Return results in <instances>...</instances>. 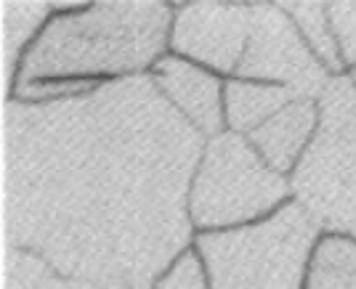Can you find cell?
Masks as SVG:
<instances>
[{"mask_svg": "<svg viewBox=\"0 0 356 289\" xmlns=\"http://www.w3.org/2000/svg\"><path fill=\"white\" fill-rule=\"evenodd\" d=\"M330 24L335 32V40L341 48L343 64L348 72L356 69V0H335L327 3Z\"/></svg>", "mask_w": 356, "mask_h": 289, "instance_id": "2e32d148", "label": "cell"}, {"mask_svg": "<svg viewBox=\"0 0 356 289\" xmlns=\"http://www.w3.org/2000/svg\"><path fill=\"white\" fill-rule=\"evenodd\" d=\"M296 199L325 233L356 242V83L332 77L319 96V128L290 175Z\"/></svg>", "mask_w": 356, "mask_h": 289, "instance_id": "277c9868", "label": "cell"}, {"mask_svg": "<svg viewBox=\"0 0 356 289\" xmlns=\"http://www.w3.org/2000/svg\"><path fill=\"white\" fill-rule=\"evenodd\" d=\"M348 74H351V80H354V83H356V69H354V72H348Z\"/></svg>", "mask_w": 356, "mask_h": 289, "instance_id": "e0dca14e", "label": "cell"}, {"mask_svg": "<svg viewBox=\"0 0 356 289\" xmlns=\"http://www.w3.org/2000/svg\"><path fill=\"white\" fill-rule=\"evenodd\" d=\"M205 141L149 74L56 104L6 99V247L90 289H152L194 247Z\"/></svg>", "mask_w": 356, "mask_h": 289, "instance_id": "6da1fadb", "label": "cell"}, {"mask_svg": "<svg viewBox=\"0 0 356 289\" xmlns=\"http://www.w3.org/2000/svg\"><path fill=\"white\" fill-rule=\"evenodd\" d=\"M6 279L3 289H90L80 281L56 274L43 258L27 249L6 247Z\"/></svg>", "mask_w": 356, "mask_h": 289, "instance_id": "5bb4252c", "label": "cell"}, {"mask_svg": "<svg viewBox=\"0 0 356 289\" xmlns=\"http://www.w3.org/2000/svg\"><path fill=\"white\" fill-rule=\"evenodd\" d=\"M149 77L194 131H200L205 138H213L226 131V117H223L226 80L223 77L176 53H165L152 67Z\"/></svg>", "mask_w": 356, "mask_h": 289, "instance_id": "ba28073f", "label": "cell"}, {"mask_svg": "<svg viewBox=\"0 0 356 289\" xmlns=\"http://www.w3.org/2000/svg\"><path fill=\"white\" fill-rule=\"evenodd\" d=\"M56 3H3V61H6V90L11 88L24 51L54 16Z\"/></svg>", "mask_w": 356, "mask_h": 289, "instance_id": "8fae6325", "label": "cell"}, {"mask_svg": "<svg viewBox=\"0 0 356 289\" xmlns=\"http://www.w3.org/2000/svg\"><path fill=\"white\" fill-rule=\"evenodd\" d=\"M290 199V178L274 173L248 135L223 131L205 141L189 188V217L197 233L252 226Z\"/></svg>", "mask_w": 356, "mask_h": 289, "instance_id": "5b68a950", "label": "cell"}, {"mask_svg": "<svg viewBox=\"0 0 356 289\" xmlns=\"http://www.w3.org/2000/svg\"><path fill=\"white\" fill-rule=\"evenodd\" d=\"M170 29L173 3H56L19 61L11 88L38 80L115 83L149 74L170 53Z\"/></svg>", "mask_w": 356, "mask_h": 289, "instance_id": "7a4b0ae2", "label": "cell"}, {"mask_svg": "<svg viewBox=\"0 0 356 289\" xmlns=\"http://www.w3.org/2000/svg\"><path fill=\"white\" fill-rule=\"evenodd\" d=\"M319 128V101L296 99L248 135L274 173L290 178Z\"/></svg>", "mask_w": 356, "mask_h": 289, "instance_id": "9c48e42d", "label": "cell"}, {"mask_svg": "<svg viewBox=\"0 0 356 289\" xmlns=\"http://www.w3.org/2000/svg\"><path fill=\"white\" fill-rule=\"evenodd\" d=\"M234 77L287 88L314 101L332 80L280 3H250V38Z\"/></svg>", "mask_w": 356, "mask_h": 289, "instance_id": "8992f818", "label": "cell"}, {"mask_svg": "<svg viewBox=\"0 0 356 289\" xmlns=\"http://www.w3.org/2000/svg\"><path fill=\"white\" fill-rule=\"evenodd\" d=\"M325 231L296 199L274 215L232 231L197 233L210 289H306Z\"/></svg>", "mask_w": 356, "mask_h": 289, "instance_id": "3957f363", "label": "cell"}, {"mask_svg": "<svg viewBox=\"0 0 356 289\" xmlns=\"http://www.w3.org/2000/svg\"><path fill=\"white\" fill-rule=\"evenodd\" d=\"M250 38L245 3H178L173 6L170 53L189 58L218 77H234Z\"/></svg>", "mask_w": 356, "mask_h": 289, "instance_id": "52a82bcc", "label": "cell"}, {"mask_svg": "<svg viewBox=\"0 0 356 289\" xmlns=\"http://www.w3.org/2000/svg\"><path fill=\"white\" fill-rule=\"evenodd\" d=\"M306 289H356V242L325 233L314 252Z\"/></svg>", "mask_w": 356, "mask_h": 289, "instance_id": "4fadbf2b", "label": "cell"}, {"mask_svg": "<svg viewBox=\"0 0 356 289\" xmlns=\"http://www.w3.org/2000/svg\"><path fill=\"white\" fill-rule=\"evenodd\" d=\"M280 6L296 22L300 38L314 51V56L325 64L327 72L332 77L348 74L346 64H343L338 40H335V32H332V24H330L327 3H319V0H306V3L303 0H282Z\"/></svg>", "mask_w": 356, "mask_h": 289, "instance_id": "7c38bea8", "label": "cell"}, {"mask_svg": "<svg viewBox=\"0 0 356 289\" xmlns=\"http://www.w3.org/2000/svg\"><path fill=\"white\" fill-rule=\"evenodd\" d=\"M152 289H210L208 271L200 252L194 247L184 249Z\"/></svg>", "mask_w": 356, "mask_h": 289, "instance_id": "9a60e30c", "label": "cell"}, {"mask_svg": "<svg viewBox=\"0 0 356 289\" xmlns=\"http://www.w3.org/2000/svg\"><path fill=\"white\" fill-rule=\"evenodd\" d=\"M298 96L293 90L280 85H266V83H250L229 77L223 88V117H226V131L250 135L258 131L266 119L293 104Z\"/></svg>", "mask_w": 356, "mask_h": 289, "instance_id": "30bf717a", "label": "cell"}]
</instances>
